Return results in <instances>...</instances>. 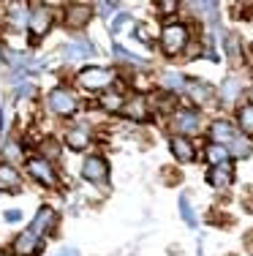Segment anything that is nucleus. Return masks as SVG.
I'll return each mask as SVG.
<instances>
[{
	"instance_id": "obj_1",
	"label": "nucleus",
	"mask_w": 253,
	"mask_h": 256,
	"mask_svg": "<svg viewBox=\"0 0 253 256\" xmlns=\"http://www.w3.org/2000/svg\"><path fill=\"white\" fill-rule=\"evenodd\" d=\"M185 44H188V30L185 25H166L164 33H161V46H164V52L169 54H177L185 50Z\"/></svg>"
},
{
	"instance_id": "obj_33",
	"label": "nucleus",
	"mask_w": 253,
	"mask_h": 256,
	"mask_svg": "<svg viewBox=\"0 0 253 256\" xmlns=\"http://www.w3.org/2000/svg\"><path fill=\"white\" fill-rule=\"evenodd\" d=\"M16 93H19V96H33L35 88H33V84H19V88H16Z\"/></svg>"
},
{
	"instance_id": "obj_29",
	"label": "nucleus",
	"mask_w": 253,
	"mask_h": 256,
	"mask_svg": "<svg viewBox=\"0 0 253 256\" xmlns=\"http://www.w3.org/2000/svg\"><path fill=\"white\" fill-rule=\"evenodd\" d=\"M11 126V101H3V109H0V134H5Z\"/></svg>"
},
{
	"instance_id": "obj_15",
	"label": "nucleus",
	"mask_w": 253,
	"mask_h": 256,
	"mask_svg": "<svg viewBox=\"0 0 253 256\" xmlns=\"http://www.w3.org/2000/svg\"><path fill=\"white\" fill-rule=\"evenodd\" d=\"M65 144H68L71 150H84L90 144V131H87V126H76V128H71L68 134H65Z\"/></svg>"
},
{
	"instance_id": "obj_38",
	"label": "nucleus",
	"mask_w": 253,
	"mask_h": 256,
	"mask_svg": "<svg viewBox=\"0 0 253 256\" xmlns=\"http://www.w3.org/2000/svg\"><path fill=\"white\" fill-rule=\"evenodd\" d=\"M251 101H253V90H251ZM251 106H253V104H251Z\"/></svg>"
},
{
	"instance_id": "obj_11",
	"label": "nucleus",
	"mask_w": 253,
	"mask_h": 256,
	"mask_svg": "<svg viewBox=\"0 0 253 256\" xmlns=\"http://www.w3.org/2000/svg\"><path fill=\"white\" fill-rule=\"evenodd\" d=\"M90 16H93V11H90L87 6H71V8L65 11V25L74 28V30H82L90 22Z\"/></svg>"
},
{
	"instance_id": "obj_30",
	"label": "nucleus",
	"mask_w": 253,
	"mask_h": 256,
	"mask_svg": "<svg viewBox=\"0 0 253 256\" xmlns=\"http://www.w3.org/2000/svg\"><path fill=\"white\" fill-rule=\"evenodd\" d=\"M114 54H117L120 60H125V63H134V66H144V60L134 58V54H128V50H123L120 44H114Z\"/></svg>"
},
{
	"instance_id": "obj_37",
	"label": "nucleus",
	"mask_w": 253,
	"mask_h": 256,
	"mask_svg": "<svg viewBox=\"0 0 253 256\" xmlns=\"http://www.w3.org/2000/svg\"><path fill=\"white\" fill-rule=\"evenodd\" d=\"M60 256H79V254H76V251H74V248H65V251H63V254H60Z\"/></svg>"
},
{
	"instance_id": "obj_17",
	"label": "nucleus",
	"mask_w": 253,
	"mask_h": 256,
	"mask_svg": "<svg viewBox=\"0 0 253 256\" xmlns=\"http://www.w3.org/2000/svg\"><path fill=\"white\" fill-rule=\"evenodd\" d=\"M125 114H128L131 120H139V123H144V120H147V101H144L142 96L131 98V104L125 106Z\"/></svg>"
},
{
	"instance_id": "obj_27",
	"label": "nucleus",
	"mask_w": 253,
	"mask_h": 256,
	"mask_svg": "<svg viewBox=\"0 0 253 256\" xmlns=\"http://www.w3.org/2000/svg\"><path fill=\"white\" fill-rule=\"evenodd\" d=\"M180 216L188 226H196V216H194V207H191L188 196H180Z\"/></svg>"
},
{
	"instance_id": "obj_26",
	"label": "nucleus",
	"mask_w": 253,
	"mask_h": 256,
	"mask_svg": "<svg viewBox=\"0 0 253 256\" xmlns=\"http://www.w3.org/2000/svg\"><path fill=\"white\" fill-rule=\"evenodd\" d=\"M164 84L169 90H185V76L177 74V71H166V74H164Z\"/></svg>"
},
{
	"instance_id": "obj_21",
	"label": "nucleus",
	"mask_w": 253,
	"mask_h": 256,
	"mask_svg": "<svg viewBox=\"0 0 253 256\" xmlns=\"http://www.w3.org/2000/svg\"><path fill=\"white\" fill-rule=\"evenodd\" d=\"M185 90H188V93H191V98L199 101V104H202V101H207L210 96H213V90H210L204 82H185Z\"/></svg>"
},
{
	"instance_id": "obj_10",
	"label": "nucleus",
	"mask_w": 253,
	"mask_h": 256,
	"mask_svg": "<svg viewBox=\"0 0 253 256\" xmlns=\"http://www.w3.org/2000/svg\"><path fill=\"white\" fill-rule=\"evenodd\" d=\"M14 254L16 256H35L38 254V237H35L30 229L22 232V234L14 240Z\"/></svg>"
},
{
	"instance_id": "obj_31",
	"label": "nucleus",
	"mask_w": 253,
	"mask_h": 256,
	"mask_svg": "<svg viewBox=\"0 0 253 256\" xmlns=\"http://www.w3.org/2000/svg\"><path fill=\"white\" fill-rule=\"evenodd\" d=\"M123 25H131V16H128V14H120L117 20L112 22V33L117 36V33H120V28H123Z\"/></svg>"
},
{
	"instance_id": "obj_12",
	"label": "nucleus",
	"mask_w": 253,
	"mask_h": 256,
	"mask_svg": "<svg viewBox=\"0 0 253 256\" xmlns=\"http://www.w3.org/2000/svg\"><path fill=\"white\" fill-rule=\"evenodd\" d=\"M93 54H95V46L87 38H76L71 44H65V58L68 60H82V58H93Z\"/></svg>"
},
{
	"instance_id": "obj_32",
	"label": "nucleus",
	"mask_w": 253,
	"mask_h": 256,
	"mask_svg": "<svg viewBox=\"0 0 253 256\" xmlns=\"http://www.w3.org/2000/svg\"><path fill=\"white\" fill-rule=\"evenodd\" d=\"M226 52H229V54H240V50H237V38H234V36H226Z\"/></svg>"
},
{
	"instance_id": "obj_2",
	"label": "nucleus",
	"mask_w": 253,
	"mask_h": 256,
	"mask_svg": "<svg viewBox=\"0 0 253 256\" xmlns=\"http://www.w3.org/2000/svg\"><path fill=\"white\" fill-rule=\"evenodd\" d=\"M112 79H114V74L109 68L93 66V68H84L79 74V84H82V88H87V90H104V88H109V84H112Z\"/></svg>"
},
{
	"instance_id": "obj_36",
	"label": "nucleus",
	"mask_w": 253,
	"mask_h": 256,
	"mask_svg": "<svg viewBox=\"0 0 253 256\" xmlns=\"http://www.w3.org/2000/svg\"><path fill=\"white\" fill-rule=\"evenodd\" d=\"M46 153H49V156H57V144H55V139H46Z\"/></svg>"
},
{
	"instance_id": "obj_18",
	"label": "nucleus",
	"mask_w": 253,
	"mask_h": 256,
	"mask_svg": "<svg viewBox=\"0 0 253 256\" xmlns=\"http://www.w3.org/2000/svg\"><path fill=\"white\" fill-rule=\"evenodd\" d=\"M19 186V172H16L14 166H8V164H0V188H16Z\"/></svg>"
},
{
	"instance_id": "obj_25",
	"label": "nucleus",
	"mask_w": 253,
	"mask_h": 256,
	"mask_svg": "<svg viewBox=\"0 0 253 256\" xmlns=\"http://www.w3.org/2000/svg\"><path fill=\"white\" fill-rule=\"evenodd\" d=\"M101 106L109 109V112H117V109H123V96L120 93H104L101 96Z\"/></svg>"
},
{
	"instance_id": "obj_13",
	"label": "nucleus",
	"mask_w": 253,
	"mask_h": 256,
	"mask_svg": "<svg viewBox=\"0 0 253 256\" xmlns=\"http://www.w3.org/2000/svg\"><path fill=\"white\" fill-rule=\"evenodd\" d=\"M234 136H237V131H234V126H232V123H226V120H218V123L213 126V144L229 148Z\"/></svg>"
},
{
	"instance_id": "obj_39",
	"label": "nucleus",
	"mask_w": 253,
	"mask_h": 256,
	"mask_svg": "<svg viewBox=\"0 0 253 256\" xmlns=\"http://www.w3.org/2000/svg\"><path fill=\"white\" fill-rule=\"evenodd\" d=\"M0 256H8V254H0Z\"/></svg>"
},
{
	"instance_id": "obj_8",
	"label": "nucleus",
	"mask_w": 253,
	"mask_h": 256,
	"mask_svg": "<svg viewBox=\"0 0 253 256\" xmlns=\"http://www.w3.org/2000/svg\"><path fill=\"white\" fill-rule=\"evenodd\" d=\"M55 221H57L55 210H52V207H41V210L35 212L33 224H30V232H33L35 237H38V234H46V232H52Z\"/></svg>"
},
{
	"instance_id": "obj_3",
	"label": "nucleus",
	"mask_w": 253,
	"mask_h": 256,
	"mask_svg": "<svg viewBox=\"0 0 253 256\" xmlns=\"http://www.w3.org/2000/svg\"><path fill=\"white\" fill-rule=\"evenodd\" d=\"M46 101H49V109H52V112H55V114H63V118H65V114H74V112H76V96L71 93V90H65V88H55Z\"/></svg>"
},
{
	"instance_id": "obj_35",
	"label": "nucleus",
	"mask_w": 253,
	"mask_h": 256,
	"mask_svg": "<svg viewBox=\"0 0 253 256\" xmlns=\"http://www.w3.org/2000/svg\"><path fill=\"white\" fill-rule=\"evenodd\" d=\"M98 8H101V14H106V16H109V14H112V11H114V8H117V6H114V3H101V6H98Z\"/></svg>"
},
{
	"instance_id": "obj_23",
	"label": "nucleus",
	"mask_w": 253,
	"mask_h": 256,
	"mask_svg": "<svg viewBox=\"0 0 253 256\" xmlns=\"http://www.w3.org/2000/svg\"><path fill=\"white\" fill-rule=\"evenodd\" d=\"M207 161L213 164V166H224L229 161V150L221 148V144H210L207 148Z\"/></svg>"
},
{
	"instance_id": "obj_19",
	"label": "nucleus",
	"mask_w": 253,
	"mask_h": 256,
	"mask_svg": "<svg viewBox=\"0 0 253 256\" xmlns=\"http://www.w3.org/2000/svg\"><path fill=\"white\" fill-rule=\"evenodd\" d=\"M221 98H224L226 104L240 98V79L237 76H226L224 79V84H221Z\"/></svg>"
},
{
	"instance_id": "obj_9",
	"label": "nucleus",
	"mask_w": 253,
	"mask_h": 256,
	"mask_svg": "<svg viewBox=\"0 0 253 256\" xmlns=\"http://www.w3.org/2000/svg\"><path fill=\"white\" fill-rule=\"evenodd\" d=\"M172 153L180 164H194L196 161V148H194V142H188L185 136L172 139Z\"/></svg>"
},
{
	"instance_id": "obj_6",
	"label": "nucleus",
	"mask_w": 253,
	"mask_h": 256,
	"mask_svg": "<svg viewBox=\"0 0 253 256\" xmlns=\"http://www.w3.org/2000/svg\"><path fill=\"white\" fill-rule=\"evenodd\" d=\"M52 25V11L46 8V6H35L33 11H30V20H27V28L33 36H44L46 30Z\"/></svg>"
},
{
	"instance_id": "obj_14",
	"label": "nucleus",
	"mask_w": 253,
	"mask_h": 256,
	"mask_svg": "<svg viewBox=\"0 0 253 256\" xmlns=\"http://www.w3.org/2000/svg\"><path fill=\"white\" fill-rule=\"evenodd\" d=\"M207 182H210L213 188H221V191L232 186V169H229V164H224V166H213V169H210V172H207Z\"/></svg>"
},
{
	"instance_id": "obj_16",
	"label": "nucleus",
	"mask_w": 253,
	"mask_h": 256,
	"mask_svg": "<svg viewBox=\"0 0 253 256\" xmlns=\"http://www.w3.org/2000/svg\"><path fill=\"white\" fill-rule=\"evenodd\" d=\"M226 150H229L232 156H237V158H248V156L253 153V142H251L248 136H243V134H237Z\"/></svg>"
},
{
	"instance_id": "obj_22",
	"label": "nucleus",
	"mask_w": 253,
	"mask_h": 256,
	"mask_svg": "<svg viewBox=\"0 0 253 256\" xmlns=\"http://www.w3.org/2000/svg\"><path fill=\"white\" fill-rule=\"evenodd\" d=\"M8 16H11V25H14V28H25L27 20H30V11H27V6L14 3V6H11V11H8Z\"/></svg>"
},
{
	"instance_id": "obj_28",
	"label": "nucleus",
	"mask_w": 253,
	"mask_h": 256,
	"mask_svg": "<svg viewBox=\"0 0 253 256\" xmlns=\"http://www.w3.org/2000/svg\"><path fill=\"white\" fill-rule=\"evenodd\" d=\"M240 126H243L245 134H253V106H243L240 109Z\"/></svg>"
},
{
	"instance_id": "obj_7",
	"label": "nucleus",
	"mask_w": 253,
	"mask_h": 256,
	"mask_svg": "<svg viewBox=\"0 0 253 256\" xmlns=\"http://www.w3.org/2000/svg\"><path fill=\"white\" fill-rule=\"evenodd\" d=\"M174 131L196 134L199 131V114L194 109H177V112H174Z\"/></svg>"
},
{
	"instance_id": "obj_20",
	"label": "nucleus",
	"mask_w": 253,
	"mask_h": 256,
	"mask_svg": "<svg viewBox=\"0 0 253 256\" xmlns=\"http://www.w3.org/2000/svg\"><path fill=\"white\" fill-rule=\"evenodd\" d=\"M0 156L5 158V164H8V166H14V164L22 161V144L19 142H5L3 150H0Z\"/></svg>"
},
{
	"instance_id": "obj_34",
	"label": "nucleus",
	"mask_w": 253,
	"mask_h": 256,
	"mask_svg": "<svg viewBox=\"0 0 253 256\" xmlns=\"http://www.w3.org/2000/svg\"><path fill=\"white\" fill-rule=\"evenodd\" d=\"M19 218H22V212H19V210H8V212H5V221H8V224L19 221Z\"/></svg>"
},
{
	"instance_id": "obj_5",
	"label": "nucleus",
	"mask_w": 253,
	"mask_h": 256,
	"mask_svg": "<svg viewBox=\"0 0 253 256\" xmlns=\"http://www.w3.org/2000/svg\"><path fill=\"white\" fill-rule=\"evenodd\" d=\"M82 178H84V180H90V182H98V186H104L106 178H109V166H106L104 158L93 156V158H87V161H84V166H82Z\"/></svg>"
},
{
	"instance_id": "obj_4",
	"label": "nucleus",
	"mask_w": 253,
	"mask_h": 256,
	"mask_svg": "<svg viewBox=\"0 0 253 256\" xmlns=\"http://www.w3.org/2000/svg\"><path fill=\"white\" fill-rule=\"evenodd\" d=\"M27 172L33 174L38 182H44V186H49V188L57 186V174H55V169H52V164L46 161V158H30Z\"/></svg>"
},
{
	"instance_id": "obj_24",
	"label": "nucleus",
	"mask_w": 253,
	"mask_h": 256,
	"mask_svg": "<svg viewBox=\"0 0 253 256\" xmlns=\"http://www.w3.org/2000/svg\"><path fill=\"white\" fill-rule=\"evenodd\" d=\"M194 8H196L199 16H204V20H210V22L218 20V3H194Z\"/></svg>"
}]
</instances>
